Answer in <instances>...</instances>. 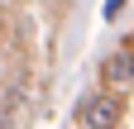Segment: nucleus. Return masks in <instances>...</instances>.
Segmentation results:
<instances>
[{"label":"nucleus","instance_id":"nucleus-1","mask_svg":"<svg viewBox=\"0 0 134 129\" xmlns=\"http://www.w3.org/2000/svg\"><path fill=\"white\" fill-rule=\"evenodd\" d=\"M77 120H81V129H120V101L105 96V91H96V96L81 101Z\"/></svg>","mask_w":134,"mask_h":129},{"label":"nucleus","instance_id":"nucleus-2","mask_svg":"<svg viewBox=\"0 0 134 129\" xmlns=\"http://www.w3.org/2000/svg\"><path fill=\"white\" fill-rule=\"evenodd\" d=\"M100 77H105L110 86H129V81H134V53H129V48L110 53V57H105V67H100Z\"/></svg>","mask_w":134,"mask_h":129},{"label":"nucleus","instance_id":"nucleus-3","mask_svg":"<svg viewBox=\"0 0 134 129\" xmlns=\"http://www.w3.org/2000/svg\"><path fill=\"white\" fill-rule=\"evenodd\" d=\"M125 5V0H105V14H110V19H115V10H120Z\"/></svg>","mask_w":134,"mask_h":129}]
</instances>
